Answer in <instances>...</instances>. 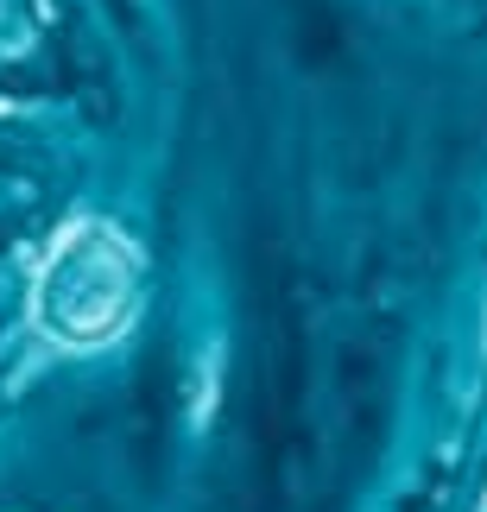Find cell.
Masks as SVG:
<instances>
[{
    "label": "cell",
    "mask_w": 487,
    "mask_h": 512,
    "mask_svg": "<svg viewBox=\"0 0 487 512\" xmlns=\"http://www.w3.org/2000/svg\"><path fill=\"white\" fill-rule=\"evenodd\" d=\"M76 310H89V336H108L127 310V260L102 234H89V253H70L57 266V279L45 285V317H57L64 336H70Z\"/></svg>",
    "instance_id": "cell-1"
}]
</instances>
